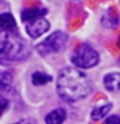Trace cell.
I'll return each instance as SVG.
<instances>
[{
    "label": "cell",
    "instance_id": "obj_6",
    "mask_svg": "<svg viewBox=\"0 0 120 124\" xmlns=\"http://www.w3.org/2000/svg\"><path fill=\"white\" fill-rule=\"evenodd\" d=\"M46 14V9H40V8H27V9L22 10L21 18L25 23H30L39 18H44Z\"/></svg>",
    "mask_w": 120,
    "mask_h": 124
},
{
    "label": "cell",
    "instance_id": "obj_1",
    "mask_svg": "<svg viewBox=\"0 0 120 124\" xmlns=\"http://www.w3.org/2000/svg\"><path fill=\"white\" fill-rule=\"evenodd\" d=\"M57 92L62 100L67 102H75L89 96L92 92V83L89 78L80 70L65 67L58 74Z\"/></svg>",
    "mask_w": 120,
    "mask_h": 124
},
{
    "label": "cell",
    "instance_id": "obj_14",
    "mask_svg": "<svg viewBox=\"0 0 120 124\" xmlns=\"http://www.w3.org/2000/svg\"><path fill=\"white\" fill-rule=\"evenodd\" d=\"M7 107H8V101L4 98L3 96H0V116H1L3 112L7 110Z\"/></svg>",
    "mask_w": 120,
    "mask_h": 124
},
{
    "label": "cell",
    "instance_id": "obj_5",
    "mask_svg": "<svg viewBox=\"0 0 120 124\" xmlns=\"http://www.w3.org/2000/svg\"><path fill=\"white\" fill-rule=\"evenodd\" d=\"M48 29H49V22L45 18H39V19H35V21L30 22V23H26L27 34L34 39L39 38L41 34L48 31Z\"/></svg>",
    "mask_w": 120,
    "mask_h": 124
},
{
    "label": "cell",
    "instance_id": "obj_8",
    "mask_svg": "<svg viewBox=\"0 0 120 124\" xmlns=\"http://www.w3.org/2000/svg\"><path fill=\"white\" fill-rule=\"evenodd\" d=\"M15 19L10 13L0 14V30L1 31H15Z\"/></svg>",
    "mask_w": 120,
    "mask_h": 124
},
{
    "label": "cell",
    "instance_id": "obj_10",
    "mask_svg": "<svg viewBox=\"0 0 120 124\" xmlns=\"http://www.w3.org/2000/svg\"><path fill=\"white\" fill-rule=\"evenodd\" d=\"M13 84V76L9 72H0V94L1 93H9L12 91Z\"/></svg>",
    "mask_w": 120,
    "mask_h": 124
},
{
    "label": "cell",
    "instance_id": "obj_15",
    "mask_svg": "<svg viewBox=\"0 0 120 124\" xmlns=\"http://www.w3.org/2000/svg\"><path fill=\"white\" fill-rule=\"evenodd\" d=\"M106 124H120V118L118 115H111L106 120Z\"/></svg>",
    "mask_w": 120,
    "mask_h": 124
},
{
    "label": "cell",
    "instance_id": "obj_11",
    "mask_svg": "<svg viewBox=\"0 0 120 124\" xmlns=\"http://www.w3.org/2000/svg\"><path fill=\"white\" fill-rule=\"evenodd\" d=\"M111 108H112V105H111V103H106V105H102V106H99V107H96L94 110L92 111V118H93V120H99V119H102L103 116H106L108 112H110Z\"/></svg>",
    "mask_w": 120,
    "mask_h": 124
},
{
    "label": "cell",
    "instance_id": "obj_12",
    "mask_svg": "<svg viewBox=\"0 0 120 124\" xmlns=\"http://www.w3.org/2000/svg\"><path fill=\"white\" fill-rule=\"evenodd\" d=\"M102 25L105 27H108V29H114V27L118 26V18L111 12V9H108V12H106L102 16Z\"/></svg>",
    "mask_w": 120,
    "mask_h": 124
},
{
    "label": "cell",
    "instance_id": "obj_16",
    "mask_svg": "<svg viewBox=\"0 0 120 124\" xmlns=\"http://www.w3.org/2000/svg\"><path fill=\"white\" fill-rule=\"evenodd\" d=\"M13 124H35V122L31 119H25V120H21V122H17V123H13Z\"/></svg>",
    "mask_w": 120,
    "mask_h": 124
},
{
    "label": "cell",
    "instance_id": "obj_9",
    "mask_svg": "<svg viewBox=\"0 0 120 124\" xmlns=\"http://www.w3.org/2000/svg\"><path fill=\"white\" fill-rule=\"evenodd\" d=\"M66 119V111L63 108H56L52 112H49L45 116L46 124H62V122Z\"/></svg>",
    "mask_w": 120,
    "mask_h": 124
},
{
    "label": "cell",
    "instance_id": "obj_2",
    "mask_svg": "<svg viewBox=\"0 0 120 124\" xmlns=\"http://www.w3.org/2000/svg\"><path fill=\"white\" fill-rule=\"evenodd\" d=\"M31 49L15 31H0V62L8 65L30 57Z\"/></svg>",
    "mask_w": 120,
    "mask_h": 124
},
{
    "label": "cell",
    "instance_id": "obj_13",
    "mask_svg": "<svg viewBox=\"0 0 120 124\" xmlns=\"http://www.w3.org/2000/svg\"><path fill=\"white\" fill-rule=\"evenodd\" d=\"M52 81V76L45 72L36 71L32 74V84L34 85H45L46 83Z\"/></svg>",
    "mask_w": 120,
    "mask_h": 124
},
{
    "label": "cell",
    "instance_id": "obj_7",
    "mask_svg": "<svg viewBox=\"0 0 120 124\" xmlns=\"http://www.w3.org/2000/svg\"><path fill=\"white\" fill-rule=\"evenodd\" d=\"M103 84L107 91L120 93V72H111L103 78Z\"/></svg>",
    "mask_w": 120,
    "mask_h": 124
},
{
    "label": "cell",
    "instance_id": "obj_4",
    "mask_svg": "<svg viewBox=\"0 0 120 124\" xmlns=\"http://www.w3.org/2000/svg\"><path fill=\"white\" fill-rule=\"evenodd\" d=\"M68 41L67 34L62 31H56L52 35H49L46 39H44L41 43L36 45V50L41 56H46L50 53H57L61 49H63Z\"/></svg>",
    "mask_w": 120,
    "mask_h": 124
},
{
    "label": "cell",
    "instance_id": "obj_3",
    "mask_svg": "<svg viewBox=\"0 0 120 124\" xmlns=\"http://www.w3.org/2000/svg\"><path fill=\"white\" fill-rule=\"evenodd\" d=\"M99 56L89 44H79L71 54V62L79 69H92L98 63Z\"/></svg>",
    "mask_w": 120,
    "mask_h": 124
},
{
    "label": "cell",
    "instance_id": "obj_17",
    "mask_svg": "<svg viewBox=\"0 0 120 124\" xmlns=\"http://www.w3.org/2000/svg\"><path fill=\"white\" fill-rule=\"evenodd\" d=\"M118 44H119V46H120V39H119V43H118Z\"/></svg>",
    "mask_w": 120,
    "mask_h": 124
}]
</instances>
